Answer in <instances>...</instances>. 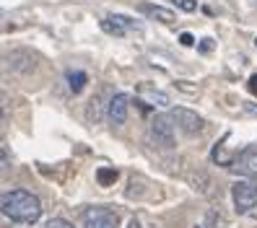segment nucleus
<instances>
[{"label": "nucleus", "instance_id": "obj_15", "mask_svg": "<svg viewBox=\"0 0 257 228\" xmlns=\"http://www.w3.org/2000/svg\"><path fill=\"white\" fill-rule=\"evenodd\" d=\"M172 3L179 8V11H185V13H192V11H198V3L195 0H172Z\"/></svg>", "mask_w": 257, "mask_h": 228}, {"label": "nucleus", "instance_id": "obj_14", "mask_svg": "<svg viewBox=\"0 0 257 228\" xmlns=\"http://www.w3.org/2000/svg\"><path fill=\"white\" fill-rule=\"evenodd\" d=\"M99 106H101V96H94L91 104H88V122H94V125L99 122V114H96Z\"/></svg>", "mask_w": 257, "mask_h": 228}, {"label": "nucleus", "instance_id": "obj_11", "mask_svg": "<svg viewBox=\"0 0 257 228\" xmlns=\"http://www.w3.org/2000/svg\"><path fill=\"white\" fill-rule=\"evenodd\" d=\"M138 96L146 99V104L151 106H169V96L164 94V91H156V88H146V86H138Z\"/></svg>", "mask_w": 257, "mask_h": 228}, {"label": "nucleus", "instance_id": "obj_2", "mask_svg": "<svg viewBox=\"0 0 257 228\" xmlns=\"http://www.w3.org/2000/svg\"><path fill=\"white\" fill-rule=\"evenodd\" d=\"M148 138H151V143H156L159 148L172 150V148L177 145V140H174V122H172V117H169V114H156L154 119H151Z\"/></svg>", "mask_w": 257, "mask_h": 228}, {"label": "nucleus", "instance_id": "obj_17", "mask_svg": "<svg viewBox=\"0 0 257 228\" xmlns=\"http://www.w3.org/2000/svg\"><path fill=\"white\" fill-rule=\"evenodd\" d=\"M213 47H216V42L210 39V37L200 39V52H203V55H208V52H213Z\"/></svg>", "mask_w": 257, "mask_h": 228}, {"label": "nucleus", "instance_id": "obj_8", "mask_svg": "<svg viewBox=\"0 0 257 228\" xmlns=\"http://www.w3.org/2000/svg\"><path fill=\"white\" fill-rule=\"evenodd\" d=\"M127 106H130V99L125 94H114L112 101L107 104V117L112 125H125L127 119Z\"/></svg>", "mask_w": 257, "mask_h": 228}, {"label": "nucleus", "instance_id": "obj_21", "mask_svg": "<svg viewBox=\"0 0 257 228\" xmlns=\"http://www.w3.org/2000/svg\"><path fill=\"white\" fill-rule=\"evenodd\" d=\"M247 88H249V94H254V96H257V75H252V78H249Z\"/></svg>", "mask_w": 257, "mask_h": 228}, {"label": "nucleus", "instance_id": "obj_13", "mask_svg": "<svg viewBox=\"0 0 257 228\" xmlns=\"http://www.w3.org/2000/svg\"><path fill=\"white\" fill-rule=\"evenodd\" d=\"M96 181L101 187H112L114 181H117V171L114 169H99L96 171Z\"/></svg>", "mask_w": 257, "mask_h": 228}, {"label": "nucleus", "instance_id": "obj_19", "mask_svg": "<svg viewBox=\"0 0 257 228\" xmlns=\"http://www.w3.org/2000/svg\"><path fill=\"white\" fill-rule=\"evenodd\" d=\"M177 88L182 91V94H190V96H195V94H198V88H195V86H187L185 81H177Z\"/></svg>", "mask_w": 257, "mask_h": 228}, {"label": "nucleus", "instance_id": "obj_6", "mask_svg": "<svg viewBox=\"0 0 257 228\" xmlns=\"http://www.w3.org/2000/svg\"><path fill=\"white\" fill-rule=\"evenodd\" d=\"M231 169L239 171V174H244L247 179H249V176H257V145L241 148L239 153H236V158H234Z\"/></svg>", "mask_w": 257, "mask_h": 228}, {"label": "nucleus", "instance_id": "obj_16", "mask_svg": "<svg viewBox=\"0 0 257 228\" xmlns=\"http://www.w3.org/2000/svg\"><path fill=\"white\" fill-rule=\"evenodd\" d=\"M44 228H75V225H73V223H68V220H63V218H52Z\"/></svg>", "mask_w": 257, "mask_h": 228}, {"label": "nucleus", "instance_id": "obj_10", "mask_svg": "<svg viewBox=\"0 0 257 228\" xmlns=\"http://www.w3.org/2000/svg\"><path fill=\"white\" fill-rule=\"evenodd\" d=\"M185 179H187V184L195 192H200V194H210V192H213V181H210V176L203 174V171H190V174H185Z\"/></svg>", "mask_w": 257, "mask_h": 228}, {"label": "nucleus", "instance_id": "obj_3", "mask_svg": "<svg viewBox=\"0 0 257 228\" xmlns=\"http://www.w3.org/2000/svg\"><path fill=\"white\" fill-rule=\"evenodd\" d=\"M231 200L236 212H249L257 205V184L252 179H239L231 184Z\"/></svg>", "mask_w": 257, "mask_h": 228}, {"label": "nucleus", "instance_id": "obj_12", "mask_svg": "<svg viewBox=\"0 0 257 228\" xmlns=\"http://www.w3.org/2000/svg\"><path fill=\"white\" fill-rule=\"evenodd\" d=\"M86 73L83 70H70L68 73V83H70V91H73V94H81V91H83V86H86Z\"/></svg>", "mask_w": 257, "mask_h": 228}, {"label": "nucleus", "instance_id": "obj_22", "mask_svg": "<svg viewBox=\"0 0 257 228\" xmlns=\"http://www.w3.org/2000/svg\"><path fill=\"white\" fill-rule=\"evenodd\" d=\"M127 228H141V223H138V220H135V218H133V220L127 223Z\"/></svg>", "mask_w": 257, "mask_h": 228}, {"label": "nucleus", "instance_id": "obj_5", "mask_svg": "<svg viewBox=\"0 0 257 228\" xmlns=\"http://www.w3.org/2000/svg\"><path fill=\"white\" fill-rule=\"evenodd\" d=\"M83 228H119V218L109 207H86Z\"/></svg>", "mask_w": 257, "mask_h": 228}, {"label": "nucleus", "instance_id": "obj_18", "mask_svg": "<svg viewBox=\"0 0 257 228\" xmlns=\"http://www.w3.org/2000/svg\"><path fill=\"white\" fill-rule=\"evenodd\" d=\"M8 163H11V156H8V150L6 148H0V174H3L8 169Z\"/></svg>", "mask_w": 257, "mask_h": 228}, {"label": "nucleus", "instance_id": "obj_20", "mask_svg": "<svg viewBox=\"0 0 257 228\" xmlns=\"http://www.w3.org/2000/svg\"><path fill=\"white\" fill-rule=\"evenodd\" d=\"M179 44H182V47H192V44H195V37H192L190 32H185L182 37H179Z\"/></svg>", "mask_w": 257, "mask_h": 228}, {"label": "nucleus", "instance_id": "obj_9", "mask_svg": "<svg viewBox=\"0 0 257 228\" xmlns=\"http://www.w3.org/2000/svg\"><path fill=\"white\" fill-rule=\"evenodd\" d=\"M141 13H143V16H148V19H154V21H159V24H166V26L177 21V13H174L172 8H164V6L143 3V6H141Z\"/></svg>", "mask_w": 257, "mask_h": 228}, {"label": "nucleus", "instance_id": "obj_7", "mask_svg": "<svg viewBox=\"0 0 257 228\" xmlns=\"http://www.w3.org/2000/svg\"><path fill=\"white\" fill-rule=\"evenodd\" d=\"M101 32H107V34H112V37H125L130 29H135V24H133V19H127V16H119V13H112V16H104L101 19Z\"/></svg>", "mask_w": 257, "mask_h": 228}, {"label": "nucleus", "instance_id": "obj_1", "mask_svg": "<svg viewBox=\"0 0 257 228\" xmlns=\"http://www.w3.org/2000/svg\"><path fill=\"white\" fill-rule=\"evenodd\" d=\"M0 212L16 223H34L42 212V202L26 189H11L0 197Z\"/></svg>", "mask_w": 257, "mask_h": 228}, {"label": "nucleus", "instance_id": "obj_4", "mask_svg": "<svg viewBox=\"0 0 257 228\" xmlns=\"http://www.w3.org/2000/svg\"><path fill=\"white\" fill-rule=\"evenodd\" d=\"M169 117H172V122L182 130L185 135H200L203 127H205V119L198 112L187 109V106H174V109L169 112Z\"/></svg>", "mask_w": 257, "mask_h": 228}, {"label": "nucleus", "instance_id": "obj_23", "mask_svg": "<svg viewBox=\"0 0 257 228\" xmlns=\"http://www.w3.org/2000/svg\"><path fill=\"white\" fill-rule=\"evenodd\" d=\"M0 119H3V109H0Z\"/></svg>", "mask_w": 257, "mask_h": 228}, {"label": "nucleus", "instance_id": "obj_24", "mask_svg": "<svg viewBox=\"0 0 257 228\" xmlns=\"http://www.w3.org/2000/svg\"><path fill=\"white\" fill-rule=\"evenodd\" d=\"M254 47H257V39H254Z\"/></svg>", "mask_w": 257, "mask_h": 228}]
</instances>
